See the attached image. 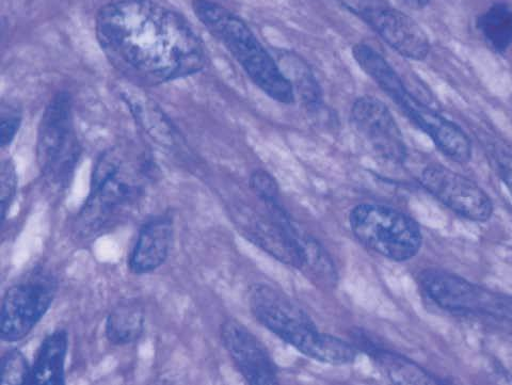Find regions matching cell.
Wrapping results in <instances>:
<instances>
[{
	"label": "cell",
	"instance_id": "obj_18",
	"mask_svg": "<svg viewBox=\"0 0 512 385\" xmlns=\"http://www.w3.org/2000/svg\"><path fill=\"white\" fill-rule=\"evenodd\" d=\"M279 64L294 88L304 108L309 112H318L324 106L323 91L317 82L309 64L294 53L281 54Z\"/></svg>",
	"mask_w": 512,
	"mask_h": 385
},
{
	"label": "cell",
	"instance_id": "obj_8",
	"mask_svg": "<svg viewBox=\"0 0 512 385\" xmlns=\"http://www.w3.org/2000/svg\"><path fill=\"white\" fill-rule=\"evenodd\" d=\"M349 224L362 245L394 262L412 260L423 246L419 223L388 205H357L349 214Z\"/></svg>",
	"mask_w": 512,
	"mask_h": 385
},
{
	"label": "cell",
	"instance_id": "obj_5",
	"mask_svg": "<svg viewBox=\"0 0 512 385\" xmlns=\"http://www.w3.org/2000/svg\"><path fill=\"white\" fill-rule=\"evenodd\" d=\"M150 173L147 160L133 171L117 150L102 153L93 168L89 196L77 217L76 233L91 238L115 228L140 200L141 178L149 179Z\"/></svg>",
	"mask_w": 512,
	"mask_h": 385
},
{
	"label": "cell",
	"instance_id": "obj_10",
	"mask_svg": "<svg viewBox=\"0 0 512 385\" xmlns=\"http://www.w3.org/2000/svg\"><path fill=\"white\" fill-rule=\"evenodd\" d=\"M400 56L424 61L431 43L425 30L411 16L393 7L388 0H338Z\"/></svg>",
	"mask_w": 512,
	"mask_h": 385
},
{
	"label": "cell",
	"instance_id": "obj_1",
	"mask_svg": "<svg viewBox=\"0 0 512 385\" xmlns=\"http://www.w3.org/2000/svg\"><path fill=\"white\" fill-rule=\"evenodd\" d=\"M106 58L131 82L156 87L200 73L204 44L187 20L152 0H115L96 15Z\"/></svg>",
	"mask_w": 512,
	"mask_h": 385
},
{
	"label": "cell",
	"instance_id": "obj_16",
	"mask_svg": "<svg viewBox=\"0 0 512 385\" xmlns=\"http://www.w3.org/2000/svg\"><path fill=\"white\" fill-rule=\"evenodd\" d=\"M69 335L64 330L48 334L31 364L29 384L66 383Z\"/></svg>",
	"mask_w": 512,
	"mask_h": 385
},
{
	"label": "cell",
	"instance_id": "obj_24",
	"mask_svg": "<svg viewBox=\"0 0 512 385\" xmlns=\"http://www.w3.org/2000/svg\"><path fill=\"white\" fill-rule=\"evenodd\" d=\"M491 164L512 198V154L503 150L490 152Z\"/></svg>",
	"mask_w": 512,
	"mask_h": 385
},
{
	"label": "cell",
	"instance_id": "obj_15",
	"mask_svg": "<svg viewBox=\"0 0 512 385\" xmlns=\"http://www.w3.org/2000/svg\"><path fill=\"white\" fill-rule=\"evenodd\" d=\"M354 345L377 365L381 373L395 384H441L447 381L398 352L381 346L364 331L352 333Z\"/></svg>",
	"mask_w": 512,
	"mask_h": 385
},
{
	"label": "cell",
	"instance_id": "obj_20",
	"mask_svg": "<svg viewBox=\"0 0 512 385\" xmlns=\"http://www.w3.org/2000/svg\"><path fill=\"white\" fill-rule=\"evenodd\" d=\"M31 365L19 349L6 352L0 365L3 385L29 384Z\"/></svg>",
	"mask_w": 512,
	"mask_h": 385
},
{
	"label": "cell",
	"instance_id": "obj_6",
	"mask_svg": "<svg viewBox=\"0 0 512 385\" xmlns=\"http://www.w3.org/2000/svg\"><path fill=\"white\" fill-rule=\"evenodd\" d=\"M418 282L425 296L441 310L479 320L512 336L511 295L438 268L422 270Z\"/></svg>",
	"mask_w": 512,
	"mask_h": 385
},
{
	"label": "cell",
	"instance_id": "obj_2",
	"mask_svg": "<svg viewBox=\"0 0 512 385\" xmlns=\"http://www.w3.org/2000/svg\"><path fill=\"white\" fill-rule=\"evenodd\" d=\"M351 52L360 69L434 142L444 156L459 165L471 162L473 143L470 136L455 122L415 96L386 58L365 43L355 44Z\"/></svg>",
	"mask_w": 512,
	"mask_h": 385
},
{
	"label": "cell",
	"instance_id": "obj_25",
	"mask_svg": "<svg viewBox=\"0 0 512 385\" xmlns=\"http://www.w3.org/2000/svg\"><path fill=\"white\" fill-rule=\"evenodd\" d=\"M400 3L412 10H423L431 2V0H399Z\"/></svg>",
	"mask_w": 512,
	"mask_h": 385
},
{
	"label": "cell",
	"instance_id": "obj_3",
	"mask_svg": "<svg viewBox=\"0 0 512 385\" xmlns=\"http://www.w3.org/2000/svg\"><path fill=\"white\" fill-rule=\"evenodd\" d=\"M192 9L202 25L227 48L251 82L268 98L283 105L295 103L290 79L240 16L212 0H194Z\"/></svg>",
	"mask_w": 512,
	"mask_h": 385
},
{
	"label": "cell",
	"instance_id": "obj_23",
	"mask_svg": "<svg viewBox=\"0 0 512 385\" xmlns=\"http://www.w3.org/2000/svg\"><path fill=\"white\" fill-rule=\"evenodd\" d=\"M23 121L22 110L19 106L8 103L0 110V144L2 149L11 146L18 135Z\"/></svg>",
	"mask_w": 512,
	"mask_h": 385
},
{
	"label": "cell",
	"instance_id": "obj_11",
	"mask_svg": "<svg viewBox=\"0 0 512 385\" xmlns=\"http://www.w3.org/2000/svg\"><path fill=\"white\" fill-rule=\"evenodd\" d=\"M420 183L429 194L456 215L473 221L487 222L494 204L476 182L441 165H429L421 173Z\"/></svg>",
	"mask_w": 512,
	"mask_h": 385
},
{
	"label": "cell",
	"instance_id": "obj_13",
	"mask_svg": "<svg viewBox=\"0 0 512 385\" xmlns=\"http://www.w3.org/2000/svg\"><path fill=\"white\" fill-rule=\"evenodd\" d=\"M220 338L237 371L250 384L267 385L279 382V367L268 349L243 324L228 319L221 325Z\"/></svg>",
	"mask_w": 512,
	"mask_h": 385
},
{
	"label": "cell",
	"instance_id": "obj_7",
	"mask_svg": "<svg viewBox=\"0 0 512 385\" xmlns=\"http://www.w3.org/2000/svg\"><path fill=\"white\" fill-rule=\"evenodd\" d=\"M73 106L71 93L59 91L45 107L38 128L37 164L45 183L59 191L68 189L83 155Z\"/></svg>",
	"mask_w": 512,
	"mask_h": 385
},
{
	"label": "cell",
	"instance_id": "obj_19",
	"mask_svg": "<svg viewBox=\"0 0 512 385\" xmlns=\"http://www.w3.org/2000/svg\"><path fill=\"white\" fill-rule=\"evenodd\" d=\"M476 29L485 43L496 54H505L512 46V7L495 3L475 21Z\"/></svg>",
	"mask_w": 512,
	"mask_h": 385
},
{
	"label": "cell",
	"instance_id": "obj_12",
	"mask_svg": "<svg viewBox=\"0 0 512 385\" xmlns=\"http://www.w3.org/2000/svg\"><path fill=\"white\" fill-rule=\"evenodd\" d=\"M350 122L378 157L395 165L405 163L408 156L405 138L386 103L375 96H360L351 106Z\"/></svg>",
	"mask_w": 512,
	"mask_h": 385
},
{
	"label": "cell",
	"instance_id": "obj_22",
	"mask_svg": "<svg viewBox=\"0 0 512 385\" xmlns=\"http://www.w3.org/2000/svg\"><path fill=\"white\" fill-rule=\"evenodd\" d=\"M18 172L12 159L4 160L2 164V170H0V191H2V217L5 222L7 215L10 211L12 204L15 201L16 195H18Z\"/></svg>",
	"mask_w": 512,
	"mask_h": 385
},
{
	"label": "cell",
	"instance_id": "obj_9",
	"mask_svg": "<svg viewBox=\"0 0 512 385\" xmlns=\"http://www.w3.org/2000/svg\"><path fill=\"white\" fill-rule=\"evenodd\" d=\"M58 281L51 272L36 269L6 292L0 314V335L7 343L22 341L52 307Z\"/></svg>",
	"mask_w": 512,
	"mask_h": 385
},
{
	"label": "cell",
	"instance_id": "obj_17",
	"mask_svg": "<svg viewBox=\"0 0 512 385\" xmlns=\"http://www.w3.org/2000/svg\"><path fill=\"white\" fill-rule=\"evenodd\" d=\"M146 328V313L136 300H124L112 309L106 319L105 335L108 342L126 346L138 342Z\"/></svg>",
	"mask_w": 512,
	"mask_h": 385
},
{
	"label": "cell",
	"instance_id": "obj_21",
	"mask_svg": "<svg viewBox=\"0 0 512 385\" xmlns=\"http://www.w3.org/2000/svg\"><path fill=\"white\" fill-rule=\"evenodd\" d=\"M250 188L266 206L267 210L284 206L277 180L269 172L258 169L250 176Z\"/></svg>",
	"mask_w": 512,
	"mask_h": 385
},
{
	"label": "cell",
	"instance_id": "obj_14",
	"mask_svg": "<svg viewBox=\"0 0 512 385\" xmlns=\"http://www.w3.org/2000/svg\"><path fill=\"white\" fill-rule=\"evenodd\" d=\"M173 242L174 223L170 216H156L143 223L128 256L127 266L132 274L148 275L162 267L169 258Z\"/></svg>",
	"mask_w": 512,
	"mask_h": 385
},
{
	"label": "cell",
	"instance_id": "obj_4",
	"mask_svg": "<svg viewBox=\"0 0 512 385\" xmlns=\"http://www.w3.org/2000/svg\"><path fill=\"white\" fill-rule=\"evenodd\" d=\"M249 304L262 326L302 355L331 365L356 361L359 350L354 344L319 331L312 318L275 287L255 284L250 291Z\"/></svg>",
	"mask_w": 512,
	"mask_h": 385
}]
</instances>
